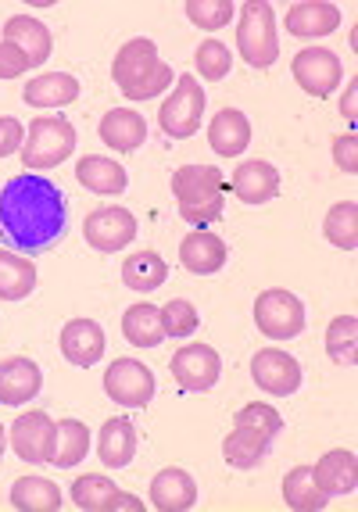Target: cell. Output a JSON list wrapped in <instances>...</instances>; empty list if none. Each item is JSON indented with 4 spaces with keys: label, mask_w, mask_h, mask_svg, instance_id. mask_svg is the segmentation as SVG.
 Instances as JSON below:
<instances>
[{
    "label": "cell",
    "mask_w": 358,
    "mask_h": 512,
    "mask_svg": "<svg viewBox=\"0 0 358 512\" xmlns=\"http://www.w3.org/2000/svg\"><path fill=\"white\" fill-rule=\"evenodd\" d=\"M205 104H208V94H205V86L197 83V76H179L172 97L162 104V111H158V122H162V129L172 140H187L201 129Z\"/></svg>",
    "instance_id": "obj_6"
},
{
    "label": "cell",
    "mask_w": 358,
    "mask_h": 512,
    "mask_svg": "<svg viewBox=\"0 0 358 512\" xmlns=\"http://www.w3.org/2000/svg\"><path fill=\"white\" fill-rule=\"evenodd\" d=\"M111 79L129 101H151L172 86V69L158 58V47L147 36L122 43V51L111 61Z\"/></svg>",
    "instance_id": "obj_3"
},
{
    "label": "cell",
    "mask_w": 358,
    "mask_h": 512,
    "mask_svg": "<svg viewBox=\"0 0 358 512\" xmlns=\"http://www.w3.org/2000/svg\"><path fill=\"white\" fill-rule=\"evenodd\" d=\"M201 326V316H197V308L190 305L187 298H172L162 305V330L165 337H190V333Z\"/></svg>",
    "instance_id": "obj_39"
},
{
    "label": "cell",
    "mask_w": 358,
    "mask_h": 512,
    "mask_svg": "<svg viewBox=\"0 0 358 512\" xmlns=\"http://www.w3.org/2000/svg\"><path fill=\"white\" fill-rule=\"evenodd\" d=\"M251 380L258 391L273 394V398H287L301 387V362L280 348H262L251 359Z\"/></svg>",
    "instance_id": "obj_12"
},
{
    "label": "cell",
    "mask_w": 358,
    "mask_h": 512,
    "mask_svg": "<svg viewBox=\"0 0 358 512\" xmlns=\"http://www.w3.org/2000/svg\"><path fill=\"white\" fill-rule=\"evenodd\" d=\"M169 280V265L158 251H137V255H129L122 262V283H126L129 291L137 294H151L158 287H165Z\"/></svg>",
    "instance_id": "obj_29"
},
{
    "label": "cell",
    "mask_w": 358,
    "mask_h": 512,
    "mask_svg": "<svg viewBox=\"0 0 358 512\" xmlns=\"http://www.w3.org/2000/svg\"><path fill=\"white\" fill-rule=\"evenodd\" d=\"M226 258H230V248H226V240L215 237L212 230H194L179 244V262L194 276L219 273L222 265H226Z\"/></svg>",
    "instance_id": "obj_15"
},
{
    "label": "cell",
    "mask_w": 358,
    "mask_h": 512,
    "mask_svg": "<svg viewBox=\"0 0 358 512\" xmlns=\"http://www.w3.org/2000/svg\"><path fill=\"white\" fill-rule=\"evenodd\" d=\"M72 502H76L79 509H86V512H111V509L140 512V509H144V502H140V498L119 491V487H115V480L101 477V473H86V477H79L76 484H72Z\"/></svg>",
    "instance_id": "obj_14"
},
{
    "label": "cell",
    "mask_w": 358,
    "mask_h": 512,
    "mask_svg": "<svg viewBox=\"0 0 358 512\" xmlns=\"http://www.w3.org/2000/svg\"><path fill=\"white\" fill-rule=\"evenodd\" d=\"M237 15L233 0H187V18L197 29H226Z\"/></svg>",
    "instance_id": "obj_38"
},
{
    "label": "cell",
    "mask_w": 358,
    "mask_h": 512,
    "mask_svg": "<svg viewBox=\"0 0 358 512\" xmlns=\"http://www.w3.org/2000/svg\"><path fill=\"white\" fill-rule=\"evenodd\" d=\"M326 351L337 366H355L358 362V319L337 316L326 330Z\"/></svg>",
    "instance_id": "obj_36"
},
{
    "label": "cell",
    "mask_w": 358,
    "mask_h": 512,
    "mask_svg": "<svg viewBox=\"0 0 358 512\" xmlns=\"http://www.w3.org/2000/svg\"><path fill=\"white\" fill-rule=\"evenodd\" d=\"M230 187L244 205H265V201H273L280 194V172H276V165L255 158V162H244L233 172Z\"/></svg>",
    "instance_id": "obj_20"
},
{
    "label": "cell",
    "mask_w": 358,
    "mask_h": 512,
    "mask_svg": "<svg viewBox=\"0 0 358 512\" xmlns=\"http://www.w3.org/2000/svg\"><path fill=\"white\" fill-rule=\"evenodd\" d=\"M333 29H341V8L326 4V0H301L287 11V33L301 36V40H316V36H330Z\"/></svg>",
    "instance_id": "obj_18"
},
{
    "label": "cell",
    "mask_w": 358,
    "mask_h": 512,
    "mask_svg": "<svg viewBox=\"0 0 358 512\" xmlns=\"http://www.w3.org/2000/svg\"><path fill=\"white\" fill-rule=\"evenodd\" d=\"M237 51L251 69H269L280 58V36H276L273 8L265 0H248L240 8L237 22Z\"/></svg>",
    "instance_id": "obj_5"
},
{
    "label": "cell",
    "mask_w": 358,
    "mask_h": 512,
    "mask_svg": "<svg viewBox=\"0 0 358 512\" xmlns=\"http://www.w3.org/2000/svg\"><path fill=\"white\" fill-rule=\"evenodd\" d=\"M61 355L79 369H90L104 359V330L94 319H72L61 330Z\"/></svg>",
    "instance_id": "obj_16"
},
{
    "label": "cell",
    "mask_w": 358,
    "mask_h": 512,
    "mask_svg": "<svg viewBox=\"0 0 358 512\" xmlns=\"http://www.w3.org/2000/svg\"><path fill=\"white\" fill-rule=\"evenodd\" d=\"M208 144L219 158H237V154L248 151L251 144V122L244 111L237 108H222L219 115L208 126Z\"/></svg>",
    "instance_id": "obj_21"
},
{
    "label": "cell",
    "mask_w": 358,
    "mask_h": 512,
    "mask_svg": "<svg viewBox=\"0 0 358 512\" xmlns=\"http://www.w3.org/2000/svg\"><path fill=\"white\" fill-rule=\"evenodd\" d=\"M194 65H197V72H201V79H208V83H219V79L230 76L233 54L222 40H205L194 51Z\"/></svg>",
    "instance_id": "obj_37"
},
{
    "label": "cell",
    "mask_w": 358,
    "mask_h": 512,
    "mask_svg": "<svg viewBox=\"0 0 358 512\" xmlns=\"http://www.w3.org/2000/svg\"><path fill=\"white\" fill-rule=\"evenodd\" d=\"M69 222L65 194L40 172H22L0 187V237L18 251H40L61 240Z\"/></svg>",
    "instance_id": "obj_1"
},
{
    "label": "cell",
    "mask_w": 358,
    "mask_h": 512,
    "mask_svg": "<svg viewBox=\"0 0 358 512\" xmlns=\"http://www.w3.org/2000/svg\"><path fill=\"white\" fill-rule=\"evenodd\" d=\"M197 502V484L187 470L169 466L151 480V505L158 512H187Z\"/></svg>",
    "instance_id": "obj_19"
},
{
    "label": "cell",
    "mask_w": 358,
    "mask_h": 512,
    "mask_svg": "<svg viewBox=\"0 0 358 512\" xmlns=\"http://www.w3.org/2000/svg\"><path fill=\"white\" fill-rule=\"evenodd\" d=\"M76 180L83 183L86 190L108 197V194H122L129 176L119 162H111V158H104V154H86V158H79V165H76Z\"/></svg>",
    "instance_id": "obj_27"
},
{
    "label": "cell",
    "mask_w": 358,
    "mask_h": 512,
    "mask_svg": "<svg viewBox=\"0 0 358 512\" xmlns=\"http://www.w3.org/2000/svg\"><path fill=\"white\" fill-rule=\"evenodd\" d=\"M4 43H11V47H18V51L26 54L29 65H43V61L51 58V29L43 26V22H36V18L29 15H15L4 22Z\"/></svg>",
    "instance_id": "obj_22"
},
{
    "label": "cell",
    "mask_w": 358,
    "mask_h": 512,
    "mask_svg": "<svg viewBox=\"0 0 358 512\" xmlns=\"http://www.w3.org/2000/svg\"><path fill=\"white\" fill-rule=\"evenodd\" d=\"M233 427H251V430H262V434L276 437L283 430V416L273 409V405L265 402H251L233 416Z\"/></svg>",
    "instance_id": "obj_40"
},
{
    "label": "cell",
    "mask_w": 358,
    "mask_h": 512,
    "mask_svg": "<svg viewBox=\"0 0 358 512\" xmlns=\"http://www.w3.org/2000/svg\"><path fill=\"white\" fill-rule=\"evenodd\" d=\"M290 72L298 79V86L312 97H330L344 79L341 58L326 47H305V51L294 54L290 61Z\"/></svg>",
    "instance_id": "obj_9"
},
{
    "label": "cell",
    "mask_w": 358,
    "mask_h": 512,
    "mask_svg": "<svg viewBox=\"0 0 358 512\" xmlns=\"http://www.w3.org/2000/svg\"><path fill=\"white\" fill-rule=\"evenodd\" d=\"M11 505H15L18 512H58L61 491H58V484L47 477H22L11 487Z\"/></svg>",
    "instance_id": "obj_32"
},
{
    "label": "cell",
    "mask_w": 358,
    "mask_h": 512,
    "mask_svg": "<svg viewBox=\"0 0 358 512\" xmlns=\"http://www.w3.org/2000/svg\"><path fill=\"white\" fill-rule=\"evenodd\" d=\"M104 391L126 409H147L154 398V373L137 359H115L104 373Z\"/></svg>",
    "instance_id": "obj_8"
},
{
    "label": "cell",
    "mask_w": 358,
    "mask_h": 512,
    "mask_svg": "<svg viewBox=\"0 0 358 512\" xmlns=\"http://www.w3.org/2000/svg\"><path fill=\"white\" fill-rule=\"evenodd\" d=\"M43 387V373L33 359H4L0 362V405H26Z\"/></svg>",
    "instance_id": "obj_17"
},
{
    "label": "cell",
    "mask_w": 358,
    "mask_h": 512,
    "mask_svg": "<svg viewBox=\"0 0 358 512\" xmlns=\"http://www.w3.org/2000/svg\"><path fill=\"white\" fill-rule=\"evenodd\" d=\"M22 144H26V129H22V122L11 119V115H0V158L22 154Z\"/></svg>",
    "instance_id": "obj_41"
},
{
    "label": "cell",
    "mask_w": 358,
    "mask_h": 512,
    "mask_svg": "<svg viewBox=\"0 0 358 512\" xmlns=\"http://www.w3.org/2000/svg\"><path fill=\"white\" fill-rule=\"evenodd\" d=\"M33 69L29 65V58L18 47H11V43H0V79H18L26 76V72Z\"/></svg>",
    "instance_id": "obj_43"
},
{
    "label": "cell",
    "mask_w": 358,
    "mask_h": 512,
    "mask_svg": "<svg viewBox=\"0 0 358 512\" xmlns=\"http://www.w3.org/2000/svg\"><path fill=\"white\" fill-rule=\"evenodd\" d=\"M83 237L94 251L115 255V251H122L126 244H133V237H137V219H133V212H126V208H119V205L97 208V212L86 215Z\"/></svg>",
    "instance_id": "obj_10"
},
{
    "label": "cell",
    "mask_w": 358,
    "mask_h": 512,
    "mask_svg": "<svg viewBox=\"0 0 358 512\" xmlns=\"http://www.w3.org/2000/svg\"><path fill=\"white\" fill-rule=\"evenodd\" d=\"M355 97H358V79H351V83H348V94H344V101H341V115H344L348 122H355V119H358Z\"/></svg>",
    "instance_id": "obj_44"
},
{
    "label": "cell",
    "mask_w": 358,
    "mask_h": 512,
    "mask_svg": "<svg viewBox=\"0 0 358 512\" xmlns=\"http://www.w3.org/2000/svg\"><path fill=\"white\" fill-rule=\"evenodd\" d=\"M11 448H15L18 459L26 462H51V452H54V423L47 412L33 409V412H22V416L11 423Z\"/></svg>",
    "instance_id": "obj_13"
},
{
    "label": "cell",
    "mask_w": 358,
    "mask_h": 512,
    "mask_svg": "<svg viewBox=\"0 0 358 512\" xmlns=\"http://www.w3.org/2000/svg\"><path fill=\"white\" fill-rule=\"evenodd\" d=\"M86 452H90V430H86L79 419H61L58 430H54L51 466H58V470H72L79 459H86Z\"/></svg>",
    "instance_id": "obj_33"
},
{
    "label": "cell",
    "mask_w": 358,
    "mask_h": 512,
    "mask_svg": "<svg viewBox=\"0 0 358 512\" xmlns=\"http://www.w3.org/2000/svg\"><path fill=\"white\" fill-rule=\"evenodd\" d=\"M76 151V129L65 115H36L29 122V140L22 144L26 172H47Z\"/></svg>",
    "instance_id": "obj_4"
},
{
    "label": "cell",
    "mask_w": 358,
    "mask_h": 512,
    "mask_svg": "<svg viewBox=\"0 0 358 512\" xmlns=\"http://www.w3.org/2000/svg\"><path fill=\"white\" fill-rule=\"evenodd\" d=\"M269 444H273V437L262 434V430L233 427L230 437L222 441V455H226V462H230L233 470H255L258 462L269 455Z\"/></svg>",
    "instance_id": "obj_28"
},
{
    "label": "cell",
    "mask_w": 358,
    "mask_h": 512,
    "mask_svg": "<svg viewBox=\"0 0 358 512\" xmlns=\"http://www.w3.org/2000/svg\"><path fill=\"white\" fill-rule=\"evenodd\" d=\"M312 470H316L319 487H323L330 498L351 495V491L358 487V459H355V452H348V448H333V452H326Z\"/></svg>",
    "instance_id": "obj_25"
},
{
    "label": "cell",
    "mask_w": 358,
    "mask_h": 512,
    "mask_svg": "<svg viewBox=\"0 0 358 512\" xmlns=\"http://www.w3.org/2000/svg\"><path fill=\"white\" fill-rule=\"evenodd\" d=\"M36 291V265L11 251H0V301H22Z\"/></svg>",
    "instance_id": "obj_34"
},
{
    "label": "cell",
    "mask_w": 358,
    "mask_h": 512,
    "mask_svg": "<svg viewBox=\"0 0 358 512\" xmlns=\"http://www.w3.org/2000/svg\"><path fill=\"white\" fill-rule=\"evenodd\" d=\"M22 97L33 108H65V104L79 101V83L69 72H43L22 90Z\"/></svg>",
    "instance_id": "obj_26"
},
{
    "label": "cell",
    "mask_w": 358,
    "mask_h": 512,
    "mask_svg": "<svg viewBox=\"0 0 358 512\" xmlns=\"http://www.w3.org/2000/svg\"><path fill=\"white\" fill-rule=\"evenodd\" d=\"M323 233L333 248L355 251L358 248V205L355 201H341V205H333L323 219Z\"/></svg>",
    "instance_id": "obj_35"
},
{
    "label": "cell",
    "mask_w": 358,
    "mask_h": 512,
    "mask_svg": "<svg viewBox=\"0 0 358 512\" xmlns=\"http://www.w3.org/2000/svg\"><path fill=\"white\" fill-rule=\"evenodd\" d=\"M4 448H8V427L0 423V459H4Z\"/></svg>",
    "instance_id": "obj_45"
},
{
    "label": "cell",
    "mask_w": 358,
    "mask_h": 512,
    "mask_svg": "<svg viewBox=\"0 0 358 512\" xmlns=\"http://www.w3.org/2000/svg\"><path fill=\"white\" fill-rule=\"evenodd\" d=\"M172 197H176L179 219L205 230L226 212V180L215 165H183L172 172Z\"/></svg>",
    "instance_id": "obj_2"
},
{
    "label": "cell",
    "mask_w": 358,
    "mask_h": 512,
    "mask_svg": "<svg viewBox=\"0 0 358 512\" xmlns=\"http://www.w3.org/2000/svg\"><path fill=\"white\" fill-rule=\"evenodd\" d=\"M122 333H126V341L133 348H158L165 341V330H162V308L147 305H129L126 316H122Z\"/></svg>",
    "instance_id": "obj_31"
},
{
    "label": "cell",
    "mask_w": 358,
    "mask_h": 512,
    "mask_svg": "<svg viewBox=\"0 0 358 512\" xmlns=\"http://www.w3.org/2000/svg\"><path fill=\"white\" fill-rule=\"evenodd\" d=\"M222 376V359L212 344H187L172 355V380L179 391H212Z\"/></svg>",
    "instance_id": "obj_11"
},
{
    "label": "cell",
    "mask_w": 358,
    "mask_h": 512,
    "mask_svg": "<svg viewBox=\"0 0 358 512\" xmlns=\"http://www.w3.org/2000/svg\"><path fill=\"white\" fill-rule=\"evenodd\" d=\"M255 323L269 341H290L305 330V305H301L298 294L283 291V287H269L255 301Z\"/></svg>",
    "instance_id": "obj_7"
},
{
    "label": "cell",
    "mask_w": 358,
    "mask_h": 512,
    "mask_svg": "<svg viewBox=\"0 0 358 512\" xmlns=\"http://www.w3.org/2000/svg\"><path fill=\"white\" fill-rule=\"evenodd\" d=\"M333 162H337V169H341V172L355 176V172H358V140H355V133H344V137L333 140Z\"/></svg>",
    "instance_id": "obj_42"
},
{
    "label": "cell",
    "mask_w": 358,
    "mask_h": 512,
    "mask_svg": "<svg viewBox=\"0 0 358 512\" xmlns=\"http://www.w3.org/2000/svg\"><path fill=\"white\" fill-rule=\"evenodd\" d=\"M97 455L108 470H126L133 455H137V427L129 419H108L97 437Z\"/></svg>",
    "instance_id": "obj_23"
},
{
    "label": "cell",
    "mask_w": 358,
    "mask_h": 512,
    "mask_svg": "<svg viewBox=\"0 0 358 512\" xmlns=\"http://www.w3.org/2000/svg\"><path fill=\"white\" fill-rule=\"evenodd\" d=\"M101 140L111 147V151H137L147 140V122L144 115H137L133 108H111L101 119Z\"/></svg>",
    "instance_id": "obj_24"
},
{
    "label": "cell",
    "mask_w": 358,
    "mask_h": 512,
    "mask_svg": "<svg viewBox=\"0 0 358 512\" xmlns=\"http://www.w3.org/2000/svg\"><path fill=\"white\" fill-rule=\"evenodd\" d=\"M283 502L298 512H319V509H326L330 495L319 487L312 466H294V470L283 477Z\"/></svg>",
    "instance_id": "obj_30"
}]
</instances>
